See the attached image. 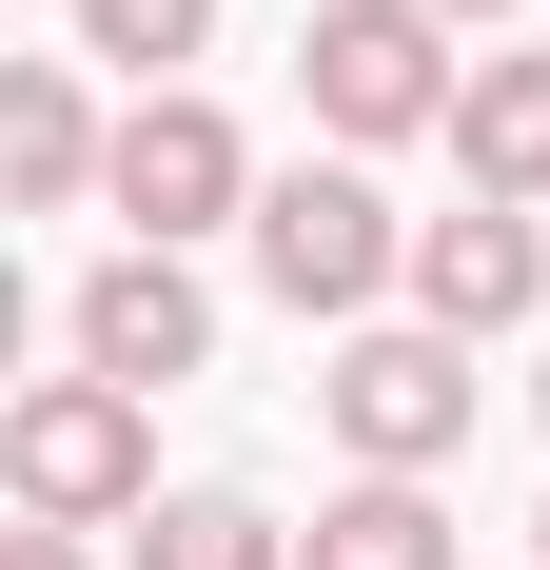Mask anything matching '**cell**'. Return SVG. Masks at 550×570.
Wrapping results in <instances>:
<instances>
[{
    "instance_id": "6da1fadb",
    "label": "cell",
    "mask_w": 550,
    "mask_h": 570,
    "mask_svg": "<svg viewBox=\"0 0 550 570\" xmlns=\"http://www.w3.org/2000/svg\"><path fill=\"white\" fill-rule=\"evenodd\" d=\"M0 492H20V531H138L158 512V394H118V374H20V394H0Z\"/></svg>"
},
{
    "instance_id": "7a4b0ae2",
    "label": "cell",
    "mask_w": 550,
    "mask_h": 570,
    "mask_svg": "<svg viewBox=\"0 0 550 570\" xmlns=\"http://www.w3.org/2000/svg\"><path fill=\"white\" fill-rule=\"evenodd\" d=\"M256 295L275 315H334V335H374V295H413V217H393L354 158H295V177H256Z\"/></svg>"
},
{
    "instance_id": "3957f363",
    "label": "cell",
    "mask_w": 550,
    "mask_h": 570,
    "mask_svg": "<svg viewBox=\"0 0 550 570\" xmlns=\"http://www.w3.org/2000/svg\"><path fill=\"white\" fill-rule=\"evenodd\" d=\"M452 20L433 0H315L295 20V99H315V138L334 158H374V138H452Z\"/></svg>"
},
{
    "instance_id": "277c9868",
    "label": "cell",
    "mask_w": 550,
    "mask_h": 570,
    "mask_svg": "<svg viewBox=\"0 0 550 570\" xmlns=\"http://www.w3.org/2000/svg\"><path fill=\"white\" fill-rule=\"evenodd\" d=\"M315 413H334V453H354V472H452V453H472V335L374 315V335H334Z\"/></svg>"
},
{
    "instance_id": "5b68a950",
    "label": "cell",
    "mask_w": 550,
    "mask_h": 570,
    "mask_svg": "<svg viewBox=\"0 0 550 570\" xmlns=\"http://www.w3.org/2000/svg\"><path fill=\"white\" fill-rule=\"evenodd\" d=\"M118 236H158V256H197L217 217H256V138H236L197 79H158V99H118V177H99Z\"/></svg>"
},
{
    "instance_id": "8992f818",
    "label": "cell",
    "mask_w": 550,
    "mask_h": 570,
    "mask_svg": "<svg viewBox=\"0 0 550 570\" xmlns=\"http://www.w3.org/2000/svg\"><path fill=\"white\" fill-rule=\"evenodd\" d=\"M59 354H79V374H118V394H177V374L217 354V295H197V256H158V236H118L99 276L59 295Z\"/></svg>"
},
{
    "instance_id": "52a82bcc",
    "label": "cell",
    "mask_w": 550,
    "mask_h": 570,
    "mask_svg": "<svg viewBox=\"0 0 550 570\" xmlns=\"http://www.w3.org/2000/svg\"><path fill=\"white\" fill-rule=\"evenodd\" d=\"M413 315L433 335H531L550 315V217H511V197H452V217H413Z\"/></svg>"
},
{
    "instance_id": "ba28073f",
    "label": "cell",
    "mask_w": 550,
    "mask_h": 570,
    "mask_svg": "<svg viewBox=\"0 0 550 570\" xmlns=\"http://www.w3.org/2000/svg\"><path fill=\"white\" fill-rule=\"evenodd\" d=\"M99 177H118L99 59H0V197L20 217H99Z\"/></svg>"
},
{
    "instance_id": "9c48e42d",
    "label": "cell",
    "mask_w": 550,
    "mask_h": 570,
    "mask_svg": "<svg viewBox=\"0 0 550 570\" xmlns=\"http://www.w3.org/2000/svg\"><path fill=\"white\" fill-rule=\"evenodd\" d=\"M452 177L511 197V217H550V59L531 40H492L472 79H452Z\"/></svg>"
},
{
    "instance_id": "30bf717a",
    "label": "cell",
    "mask_w": 550,
    "mask_h": 570,
    "mask_svg": "<svg viewBox=\"0 0 550 570\" xmlns=\"http://www.w3.org/2000/svg\"><path fill=\"white\" fill-rule=\"evenodd\" d=\"M295 570H472V531L433 512V472H354V492H315Z\"/></svg>"
},
{
    "instance_id": "8fae6325",
    "label": "cell",
    "mask_w": 550,
    "mask_h": 570,
    "mask_svg": "<svg viewBox=\"0 0 550 570\" xmlns=\"http://www.w3.org/2000/svg\"><path fill=\"white\" fill-rule=\"evenodd\" d=\"M118 570H295V531L256 492H158V512L118 531Z\"/></svg>"
},
{
    "instance_id": "7c38bea8",
    "label": "cell",
    "mask_w": 550,
    "mask_h": 570,
    "mask_svg": "<svg viewBox=\"0 0 550 570\" xmlns=\"http://www.w3.org/2000/svg\"><path fill=\"white\" fill-rule=\"evenodd\" d=\"M197 40H217V0H59V59H99V79H138V99H158Z\"/></svg>"
},
{
    "instance_id": "4fadbf2b",
    "label": "cell",
    "mask_w": 550,
    "mask_h": 570,
    "mask_svg": "<svg viewBox=\"0 0 550 570\" xmlns=\"http://www.w3.org/2000/svg\"><path fill=\"white\" fill-rule=\"evenodd\" d=\"M0 570H99V531H0Z\"/></svg>"
},
{
    "instance_id": "5bb4252c",
    "label": "cell",
    "mask_w": 550,
    "mask_h": 570,
    "mask_svg": "<svg viewBox=\"0 0 550 570\" xmlns=\"http://www.w3.org/2000/svg\"><path fill=\"white\" fill-rule=\"evenodd\" d=\"M433 20H452V40H492V20H511V0H433Z\"/></svg>"
},
{
    "instance_id": "9a60e30c",
    "label": "cell",
    "mask_w": 550,
    "mask_h": 570,
    "mask_svg": "<svg viewBox=\"0 0 550 570\" xmlns=\"http://www.w3.org/2000/svg\"><path fill=\"white\" fill-rule=\"evenodd\" d=\"M531 413H550V354H531Z\"/></svg>"
},
{
    "instance_id": "2e32d148",
    "label": "cell",
    "mask_w": 550,
    "mask_h": 570,
    "mask_svg": "<svg viewBox=\"0 0 550 570\" xmlns=\"http://www.w3.org/2000/svg\"><path fill=\"white\" fill-rule=\"evenodd\" d=\"M531 570H550V512H531Z\"/></svg>"
}]
</instances>
